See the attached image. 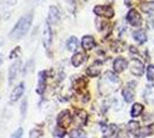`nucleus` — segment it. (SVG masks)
<instances>
[{"mask_svg":"<svg viewBox=\"0 0 154 138\" xmlns=\"http://www.w3.org/2000/svg\"><path fill=\"white\" fill-rule=\"evenodd\" d=\"M86 79L84 78V77H78L77 79H74V82H72V85L75 89L77 90H79V89H84L85 86H86Z\"/></svg>","mask_w":154,"mask_h":138,"instance_id":"22","label":"nucleus"},{"mask_svg":"<svg viewBox=\"0 0 154 138\" xmlns=\"http://www.w3.org/2000/svg\"><path fill=\"white\" fill-rule=\"evenodd\" d=\"M127 129H128L129 135H134L136 132L139 130V124L138 122H135V121H130L127 125Z\"/></svg>","mask_w":154,"mask_h":138,"instance_id":"24","label":"nucleus"},{"mask_svg":"<svg viewBox=\"0 0 154 138\" xmlns=\"http://www.w3.org/2000/svg\"><path fill=\"white\" fill-rule=\"evenodd\" d=\"M130 69H131V72L134 75H136V76H141L143 72H144V63L138 59L132 60L131 63H130Z\"/></svg>","mask_w":154,"mask_h":138,"instance_id":"10","label":"nucleus"},{"mask_svg":"<svg viewBox=\"0 0 154 138\" xmlns=\"http://www.w3.org/2000/svg\"><path fill=\"white\" fill-rule=\"evenodd\" d=\"M42 130L38 129V128H33L31 131H30V137L29 138H39L42 136Z\"/></svg>","mask_w":154,"mask_h":138,"instance_id":"29","label":"nucleus"},{"mask_svg":"<svg viewBox=\"0 0 154 138\" xmlns=\"http://www.w3.org/2000/svg\"><path fill=\"white\" fill-rule=\"evenodd\" d=\"M96 46V41L92 36H84L82 39V47L85 51H90Z\"/></svg>","mask_w":154,"mask_h":138,"instance_id":"18","label":"nucleus"},{"mask_svg":"<svg viewBox=\"0 0 154 138\" xmlns=\"http://www.w3.org/2000/svg\"><path fill=\"white\" fill-rule=\"evenodd\" d=\"M144 98L146 100L154 99V86H147L146 90L144 92Z\"/></svg>","mask_w":154,"mask_h":138,"instance_id":"27","label":"nucleus"},{"mask_svg":"<svg viewBox=\"0 0 154 138\" xmlns=\"http://www.w3.org/2000/svg\"><path fill=\"white\" fill-rule=\"evenodd\" d=\"M20 67H21V61L20 60H16L13 65L9 67V70H8V83L9 84H12L14 79L16 78L17 72L20 70Z\"/></svg>","mask_w":154,"mask_h":138,"instance_id":"12","label":"nucleus"},{"mask_svg":"<svg viewBox=\"0 0 154 138\" xmlns=\"http://www.w3.org/2000/svg\"><path fill=\"white\" fill-rule=\"evenodd\" d=\"M24 90H26V84H24V82H21L19 85L14 87V90L11 93V101H17L23 96Z\"/></svg>","mask_w":154,"mask_h":138,"instance_id":"8","label":"nucleus"},{"mask_svg":"<svg viewBox=\"0 0 154 138\" xmlns=\"http://www.w3.org/2000/svg\"><path fill=\"white\" fill-rule=\"evenodd\" d=\"M132 37H134L136 41H138L139 44H144V43L146 41V39H147L146 33H145V31H143V30L135 31V32L132 33Z\"/></svg>","mask_w":154,"mask_h":138,"instance_id":"20","label":"nucleus"},{"mask_svg":"<svg viewBox=\"0 0 154 138\" xmlns=\"http://www.w3.org/2000/svg\"><path fill=\"white\" fill-rule=\"evenodd\" d=\"M100 72H101V62L100 61H96L94 63H92L91 66L86 68V74L90 77H96L100 74Z\"/></svg>","mask_w":154,"mask_h":138,"instance_id":"15","label":"nucleus"},{"mask_svg":"<svg viewBox=\"0 0 154 138\" xmlns=\"http://www.w3.org/2000/svg\"><path fill=\"white\" fill-rule=\"evenodd\" d=\"M132 86H135V83L130 82L128 85L123 89V98H124V100L127 103H131L134 100V98H135V90H134Z\"/></svg>","mask_w":154,"mask_h":138,"instance_id":"11","label":"nucleus"},{"mask_svg":"<svg viewBox=\"0 0 154 138\" xmlns=\"http://www.w3.org/2000/svg\"><path fill=\"white\" fill-rule=\"evenodd\" d=\"M69 137L70 138H86V133L85 131H83L82 129L77 128V129H72L69 132Z\"/></svg>","mask_w":154,"mask_h":138,"instance_id":"21","label":"nucleus"},{"mask_svg":"<svg viewBox=\"0 0 154 138\" xmlns=\"http://www.w3.org/2000/svg\"><path fill=\"white\" fill-rule=\"evenodd\" d=\"M103 138H116L117 136V127L115 124L103 125Z\"/></svg>","mask_w":154,"mask_h":138,"instance_id":"14","label":"nucleus"},{"mask_svg":"<svg viewBox=\"0 0 154 138\" xmlns=\"http://www.w3.org/2000/svg\"><path fill=\"white\" fill-rule=\"evenodd\" d=\"M47 76H48V72L47 70H43V72H40L38 74V89H37V92L40 93V94L45 91Z\"/></svg>","mask_w":154,"mask_h":138,"instance_id":"13","label":"nucleus"},{"mask_svg":"<svg viewBox=\"0 0 154 138\" xmlns=\"http://www.w3.org/2000/svg\"><path fill=\"white\" fill-rule=\"evenodd\" d=\"M120 85H121V79L112 72H105L103 77L99 82V89L103 94H108L116 91Z\"/></svg>","mask_w":154,"mask_h":138,"instance_id":"2","label":"nucleus"},{"mask_svg":"<svg viewBox=\"0 0 154 138\" xmlns=\"http://www.w3.org/2000/svg\"><path fill=\"white\" fill-rule=\"evenodd\" d=\"M127 21H128V23H130L131 26H140L141 22H143V19H141L140 14L138 13L137 11L131 9V11H129L128 15H127Z\"/></svg>","mask_w":154,"mask_h":138,"instance_id":"5","label":"nucleus"},{"mask_svg":"<svg viewBox=\"0 0 154 138\" xmlns=\"http://www.w3.org/2000/svg\"><path fill=\"white\" fill-rule=\"evenodd\" d=\"M127 66H128V62L123 58H116L114 60V63H113V68H114L115 72H122L127 68Z\"/></svg>","mask_w":154,"mask_h":138,"instance_id":"17","label":"nucleus"},{"mask_svg":"<svg viewBox=\"0 0 154 138\" xmlns=\"http://www.w3.org/2000/svg\"><path fill=\"white\" fill-rule=\"evenodd\" d=\"M86 60V54L83 52H77L71 57V63L74 67H79L82 66Z\"/></svg>","mask_w":154,"mask_h":138,"instance_id":"16","label":"nucleus"},{"mask_svg":"<svg viewBox=\"0 0 154 138\" xmlns=\"http://www.w3.org/2000/svg\"><path fill=\"white\" fill-rule=\"evenodd\" d=\"M66 135V131H64V128H61V127H57L55 128V130H54V136H57V137H60L62 138Z\"/></svg>","mask_w":154,"mask_h":138,"instance_id":"30","label":"nucleus"},{"mask_svg":"<svg viewBox=\"0 0 154 138\" xmlns=\"http://www.w3.org/2000/svg\"><path fill=\"white\" fill-rule=\"evenodd\" d=\"M2 62H4V55H2V54H0V66L2 65Z\"/></svg>","mask_w":154,"mask_h":138,"instance_id":"35","label":"nucleus"},{"mask_svg":"<svg viewBox=\"0 0 154 138\" xmlns=\"http://www.w3.org/2000/svg\"><path fill=\"white\" fill-rule=\"evenodd\" d=\"M78 46H79V41H78L76 37L71 36L70 38H68V40H67V48H68V51L75 52V51L78 50Z\"/></svg>","mask_w":154,"mask_h":138,"instance_id":"19","label":"nucleus"},{"mask_svg":"<svg viewBox=\"0 0 154 138\" xmlns=\"http://www.w3.org/2000/svg\"><path fill=\"white\" fill-rule=\"evenodd\" d=\"M124 44H123L121 40H115L113 44H112V50L114 52H122L124 50Z\"/></svg>","mask_w":154,"mask_h":138,"instance_id":"26","label":"nucleus"},{"mask_svg":"<svg viewBox=\"0 0 154 138\" xmlns=\"http://www.w3.org/2000/svg\"><path fill=\"white\" fill-rule=\"evenodd\" d=\"M21 114H22V116L24 118L26 114V99H23V101H22V105H21Z\"/></svg>","mask_w":154,"mask_h":138,"instance_id":"33","label":"nucleus"},{"mask_svg":"<svg viewBox=\"0 0 154 138\" xmlns=\"http://www.w3.org/2000/svg\"><path fill=\"white\" fill-rule=\"evenodd\" d=\"M141 0H125V6L127 7H131V6H137L138 4H140Z\"/></svg>","mask_w":154,"mask_h":138,"instance_id":"32","label":"nucleus"},{"mask_svg":"<svg viewBox=\"0 0 154 138\" xmlns=\"http://www.w3.org/2000/svg\"><path fill=\"white\" fill-rule=\"evenodd\" d=\"M22 135H23V129H22V128H19V129L12 135L11 138H22Z\"/></svg>","mask_w":154,"mask_h":138,"instance_id":"34","label":"nucleus"},{"mask_svg":"<svg viewBox=\"0 0 154 138\" xmlns=\"http://www.w3.org/2000/svg\"><path fill=\"white\" fill-rule=\"evenodd\" d=\"M144 111V106L140 104H135L131 108V116L132 118H137L141 114V112Z\"/></svg>","mask_w":154,"mask_h":138,"instance_id":"23","label":"nucleus"},{"mask_svg":"<svg viewBox=\"0 0 154 138\" xmlns=\"http://www.w3.org/2000/svg\"><path fill=\"white\" fill-rule=\"evenodd\" d=\"M70 122H71V115H70V112L68 109H64V111H62V112L59 114L58 116L59 127L66 128V127H68V125L70 124Z\"/></svg>","mask_w":154,"mask_h":138,"instance_id":"6","label":"nucleus"},{"mask_svg":"<svg viewBox=\"0 0 154 138\" xmlns=\"http://www.w3.org/2000/svg\"><path fill=\"white\" fill-rule=\"evenodd\" d=\"M21 47L20 46H16L14 50H12V52H11V54H9V58L11 59H17L20 55V53H21Z\"/></svg>","mask_w":154,"mask_h":138,"instance_id":"28","label":"nucleus"},{"mask_svg":"<svg viewBox=\"0 0 154 138\" xmlns=\"http://www.w3.org/2000/svg\"><path fill=\"white\" fill-rule=\"evenodd\" d=\"M93 12L98 16H103V17H107V19H110V17L114 16L113 7L107 6V5H98L93 8Z\"/></svg>","mask_w":154,"mask_h":138,"instance_id":"4","label":"nucleus"},{"mask_svg":"<svg viewBox=\"0 0 154 138\" xmlns=\"http://www.w3.org/2000/svg\"><path fill=\"white\" fill-rule=\"evenodd\" d=\"M74 122L76 125H85L88 122V114L83 109H76L74 114Z\"/></svg>","mask_w":154,"mask_h":138,"instance_id":"7","label":"nucleus"},{"mask_svg":"<svg viewBox=\"0 0 154 138\" xmlns=\"http://www.w3.org/2000/svg\"><path fill=\"white\" fill-rule=\"evenodd\" d=\"M32 20H33V14L32 13H26L22 17H20L19 21L16 22V24L12 29V31L9 32V37L13 39H19L21 37H23L29 31Z\"/></svg>","mask_w":154,"mask_h":138,"instance_id":"1","label":"nucleus"},{"mask_svg":"<svg viewBox=\"0 0 154 138\" xmlns=\"http://www.w3.org/2000/svg\"><path fill=\"white\" fill-rule=\"evenodd\" d=\"M141 11L144 13H152L154 11V1H147V2H144L141 5Z\"/></svg>","mask_w":154,"mask_h":138,"instance_id":"25","label":"nucleus"},{"mask_svg":"<svg viewBox=\"0 0 154 138\" xmlns=\"http://www.w3.org/2000/svg\"><path fill=\"white\" fill-rule=\"evenodd\" d=\"M53 40V33H52V28L48 21H46L43 26V44L46 50H50Z\"/></svg>","mask_w":154,"mask_h":138,"instance_id":"3","label":"nucleus"},{"mask_svg":"<svg viewBox=\"0 0 154 138\" xmlns=\"http://www.w3.org/2000/svg\"><path fill=\"white\" fill-rule=\"evenodd\" d=\"M61 19V13L57 6H51L48 8V22L57 24Z\"/></svg>","mask_w":154,"mask_h":138,"instance_id":"9","label":"nucleus"},{"mask_svg":"<svg viewBox=\"0 0 154 138\" xmlns=\"http://www.w3.org/2000/svg\"><path fill=\"white\" fill-rule=\"evenodd\" d=\"M147 78L149 79V81H153L154 79V66L153 65L148 66V68H147Z\"/></svg>","mask_w":154,"mask_h":138,"instance_id":"31","label":"nucleus"},{"mask_svg":"<svg viewBox=\"0 0 154 138\" xmlns=\"http://www.w3.org/2000/svg\"><path fill=\"white\" fill-rule=\"evenodd\" d=\"M130 50H131V52L132 53H137V48H135L134 46H131V47H130Z\"/></svg>","mask_w":154,"mask_h":138,"instance_id":"36","label":"nucleus"},{"mask_svg":"<svg viewBox=\"0 0 154 138\" xmlns=\"http://www.w3.org/2000/svg\"><path fill=\"white\" fill-rule=\"evenodd\" d=\"M83 1H88V0H83Z\"/></svg>","mask_w":154,"mask_h":138,"instance_id":"37","label":"nucleus"}]
</instances>
